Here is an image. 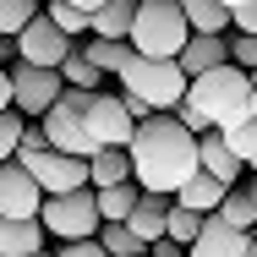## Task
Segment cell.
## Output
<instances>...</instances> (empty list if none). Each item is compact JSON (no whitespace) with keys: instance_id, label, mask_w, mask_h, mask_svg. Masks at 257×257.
Segmentation results:
<instances>
[{"instance_id":"cell-1","label":"cell","mask_w":257,"mask_h":257,"mask_svg":"<svg viewBox=\"0 0 257 257\" xmlns=\"http://www.w3.org/2000/svg\"><path fill=\"white\" fill-rule=\"evenodd\" d=\"M132 164H137L143 192H164V197H175V192L203 170V137H197L192 126H181V115L159 109V115H148V120H137Z\"/></svg>"},{"instance_id":"cell-2","label":"cell","mask_w":257,"mask_h":257,"mask_svg":"<svg viewBox=\"0 0 257 257\" xmlns=\"http://www.w3.org/2000/svg\"><path fill=\"white\" fill-rule=\"evenodd\" d=\"M186 99L224 132V126H235V120L252 115V71H241L235 60H230V66H213L203 77H192V93H186Z\"/></svg>"},{"instance_id":"cell-3","label":"cell","mask_w":257,"mask_h":257,"mask_svg":"<svg viewBox=\"0 0 257 257\" xmlns=\"http://www.w3.org/2000/svg\"><path fill=\"white\" fill-rule=\"evenodd\" d=\"M192 39V22L181 11V0H143L137 6V28H132V50L154 55V60H181Z\"/></svg>"},{"instance_id":"cell-4","label":"cell","mask_w":257,"mask_h":257,"mask_svg":"<svg viewBox=\"0 0 257 257\" xmlns=\"http://www.w3.org/2000/svg\"><path fill=\"white\" fill-rule=\"evenodd\" d=\"M120 93H137V99H148L154 109H175V104L192 93V77L181 71V60H154V55L132 50L126 71H120Z\"/></svg>"},{"instance_id":"cell-5","label":"cell","mask_w":257,"mask_h":257,"mask_svg":"<svg viewBox=\"0 0 257 257\" xmlns=\"http://www.w3.org/2000/svg\"><path fill=\"white\" fill-rule=\"evenodd\" d=\"M44 230L60 235V241H93L104 230V213H99V186H82V192H55L44 197Z\"/></svg>"},{"instance_id":"cell-6","label":"cell","mask_w":257,"mask_h":257,"mask_svg":"<svg viewBox=\"0 0 257 257\" xmlns=\"http://www.w3.org/2000/svg\"><path fill=\"white\" fill-rule=\"evenodd\" d=\"M11 82H17V109H22L28 120H44L55 104L66 99V77H60L55 66H28V60H17V66H11Z\"/></svg>"},{"instance_id":"cell-7","label":"cell","mask_w":257,"mask_h":257,"mask_svg":"<svg viewBox=\"0 0 257 257\" xmlns=\"http://www.w3.org/2000/svg\"><path fill=\"white\" fill-rule=\"evenodd\" d=\"M71 50H77V39H71L66 28H55L44 11L17 33V60H28V66H55V71H60Z\"/></svg>"},{"instance_id":"cell-8","label":"cell","mask_w":257,"mask_h":257,"mask_svg":"<svg viewBox=\"0 0 257 257\" xmlns=\"http://www.w3.org/2000/svg\"><path fill=\"white\" fill-rule=\"evenodd\" d=\"M88 132L99 137V148H132L137 115L126 109L120 93H93V99H88Z\"/></svg>"},{"instance_id":"cell-9","label":"cell","mask_w":257,"mask_h":257,"mask_svg":"<svg viewBox=\"0 0 257 257\" xmlns=\"http://www.w3.org/2000/svg\"><path fill=\"white\" fill-rule=\"evenodd\" d=\"M44 186H39V175L22 164V159H11V164H0V213H11V219H39L44 213Z\"/></svg>"},{"instance_id":"cell-10","label":"cell","mask_w":257,"mask_h":257,"mask_svg":"<svg viewBox=\"0 0 257 257\" xmlns=\"http://www.w3.org/2000/svg\"><path fill=\"white\" fill-rule=\"evenodd\" d=\"M28 170L39 175V186L44 192H82V186H93V170H88V159L77 154H60V148H44V154L28 159Z\"/></svg>"},{"instance_id":"cell-11","label":"cell","mask_w":257,"mask_h":257,"mask_svg":"<svg viewBox=\"0 0 257 257\" xmlns=\"http://www.w3.org/2000/svg\"><path fill=\"white\" fill-rule=\"evenodd\" d=\"M213 66H230V33H192L186 50H181V71L186 77H203Z\"/></svg>"},{"instance_id":"cell-12","label":"cell","mask_w":257,"mask_h":257,"mask_svg":"<svg viewBox=\"0 0 257 257\" xmlns=\"http://www.w3.org/2000/svg\"><path fill=\"white\" fill-rule=\"evenodd\" d=\"M246 235H252V230H235V224H224L219 213H208L203 235L192 241V257H246Z\"/></svg>"},{"instance_id":"cell-13","label":"cell","mask_w":257,"mask_h":257,"mask_svg":"<svg viewBox=\"0 0 257 257\" xmlns=\"http://www.w3.org/2000/svg\"><path fill=\"white\" fill-rule=\"evenodd\" d=\"M44 219H11V213H0V257H33L44 252Z\"/></svg>"},{"instance_id":"cell-14","label":"cell","mask_w":257,"mask_h":257,"mask_svg":"<svg viewBox=\"0 0 257 257\" xmlns=\"http://www.w3.org/2000/svg\"><path fill=\"white\" fill-rule=\"evenodd\" d=\"M170 208H175V197H164V192H143V203H137V213H132L126 224H132V230L154 246V241H164V235H170Z\"/></svg>"},{"instance_id":"cell-15","label":"cell","mask_w":257,"mask_h":257,"mask_svg":"<svg viewBox=\"0 0 257 257\" xmlns=\"http://www.w3.org/2000/svg\"><path fill=\"white\" fill-rule=\"evenodd\" d=\"M203 170H208V175H219L224 186H235V181L246 175V164L235 159V148L224 143V132H219V126H213V132L203 137Z\"/></svg>"},{"instance_id":"cell-16","label":"cell","mask_w":257,"mask_h":257,"mask_svg":"<svg viewBox=\"0 0 257 257\" xmlns=\"http://www.w3.org/2000/svg\"><path fill=\"white\" fill-rule=\"evenodd\" d=\"M230 197V186L219 181V175H208V170H197L181 192H175V203H186V208H197V213H219V203Z\"/></svg>"},{"instance_id":"cell-17","label":"cell","mask_w":257,"mask_h":257,"mask_svg":"<svg viewBox=\"0 0 257 257\" xmlns=\"http://www.w3.org/2000/svg\"><path fill=\"white\" fill-rule=\"evenodd\" d=\"M93 170V186H120V181H137V164H132V148H99L88 159Z\"/></svg>"},{"instance_id":"cell-18","label":"cell","mask_w":257,"mask_h":257,"mask_svg":"<svg viewBox=\"0 0 257 257\" xmlns=\"http://www.w3.org/2000/svg\"><path fill=\"white\" fill-rule=\"evenodd\" d=\"M77 50L88 55L104 77H120V71H126V60H132V44H126V39H99V33H88Z\"/></svg>"},{"instance_id":"cell-19","label":"cell","mask_w":257,"mask_h":257,"mask_svg":"<svg viewBox=\"0 0 257 257\" xmlns=\"http://www.w3.org/2000/svg\"><path fill=\"white\" fill-rule=\"evenodd\" d=\"M137 6H143V0H109L104 11H93V33H99V39H126V44H132Z\"/></svg>"},{"instance_id":"cell-20","label":"cell","mask_w":257,"mask_h":257,"mask_svg":"<svg viewBox=\"0 0 257 257\" xmlns=\"http://www.w3.org/2000/svg\"><path fill=\"white\" fill-rule=\"evenodd\" d=\"M181 11H186L192 33H230L235 28V11L224 0H181Z\"/></svg>"},{"instance_id":"cell-21","label":"cell","mask_w":257,"mask_h":257,"mask_svg":"<svg viewBox=\"0 0 257 257\" xmlns=\"http://www.w3.org/2000/svg\"><path fill=\"white\" fill-rule=\"evenodd\" d=\"M137 203H143V181H120V186H99V213L104 219H132L137 213Z\"/></svg>"},{"instance_id":"cell-22","label":"cell","mask_w":257,"mask_h":257,"mask_svg":"<svg viewBox=\"0 0 257 257\" xmlns=\"http://www.w3.org/2000/svg\"><path fill=\"white\" fill-rule=\"evenodd\" d=\"M99 241H104V252H109V257H143V252H148V241H143L132 224H120V219H104Z\"/></svg>"},{"instance_id":"cell-23","label":"cell","mask_w":257,"mask_h":257,"mask_svg":"<svg viewBox=\"0 0 257 257\" xmlns=\"http://www.w3.org/2000/svg\"><path fill=\"white\" fill-rule=\"evenodd\" d=\"M219 219L235 230H257V208H252V186H230V197L219 203Z\"/></svg>"},{"instance_id":"cell-24","label":"cell","mask_w":257,"mask_h":257,"mask_svg":"<svg viewBox=\"0 0 257 257\" xmlns=\"http://www.w3.org/2000/svg\"><path fill=\"white\" fill-rule=\"evenodd\" d=\"M44 17H50L55 28H66L71 39H88V33H93V17H88L82 6H71V0H50V6H44Z\"/></svg>"},{"instance_id":"cell-25","label":"cell","mask_w":257,"mask_h":257,"mask_svg":"<svg viewBox=\"0 0 257 257\" xmlns=\"http://www.w3.org/2000/svg\"><path fill=\"white\" fill-rule=\"evenodd\" d=\"M60 77H66V88H82V93H99V82H104V71H99V66H93L82 50H71V55H66Z\"/></svg>"},{"instance_id":"cell-26","label":"cell","mask_w":257,"mask_h":257,"mask_svg":"<svg viewBox=\"0 0 257 257\" xmlns=\"http://www.w3.org/2000/svg\"><path fill=\"white\" fill-rule=\"evenodd\" d=\"M22 137H28V115L22 109H0V164L22 154Z\"/></svg>"},{"instance_id":"cell-27","label":"cell","mask_w":257,"mask_h":257,"mask_svg":"<svg viewBox=\"0 0 257 257\" xmlns=\"http://www.w3.org/2000/svg\"><path fill=\"white\" fill-rule=\"evenodd\" d=\"M203 224H208V213H197V208H186V203H175V208H170V241L192 246V241L203 235Z\"/></svg>"},{"instance_id":"cell-28","label":"cell","mask_w":257,"mask_h":257,"mask_svg":"<svg viewBox=\"0 0 257 257\" xmlns=\"http://www.w3.org/2000/svg\"><path fill=\"white\" fill-rule=\"evenodd\" d=\"M39 11H44L39 0H0V33H6V39H17Z\"/></svg>"},{"instance_id":"cell-29","label":"cell","mask_w":257,"mask_h":257,"mask_svg":"<svg viewBox=\"0 0 257 257\" xmlns=\"http://www.w3.org/2000/svg\"><path fill=\"white\" fill-rule=\"evenodd\" d=\"M224 143L235 148V159H241V164H252V159H257V115L235 120V126H224Z\"/></svg>"},{"instance_id":"cell-30","label":"cell","mask_w":257,"mask_h":257,"mask_svg":"<svg viewBox=\"0 0 257 257\" xmlns=\"http://www.w3.org/2000/svg\"><path fill=\"white\" fill-rule=\"evenodd\" d=\"M230 60L241 71H257V33H230Z\"/></svg>"},{"instance_id":"cell-31","label":"cell","mask_w":257,"mask_h":257,"mask_svg":"<svg viewBox=\"0 0 257 257\" xmlns=\"http://www.w3.org/2000/svg\"><path fill=\"white\" fill-rule=\"evenodd\" d=\"M170 115H181V126H192L197 137H208V132H213V120H208V115H203V109H197L192 99H181L175 109H170Z\"/></svg>"},{"instance_id":"cell-32","label":"cell","mask_w":257,"mask_h":257,"mask_svg":"<svg viewBox=\"0 0 257 257\" xmlns=\"http://www.w3.org/2000/svg\"><path fill=\"white\" fill-rule=\"evenodd\" d=\"M55 257H109V252H104V241L93 235V241H60Z\"/></svg>"},{"instance_id":"cell-33","label":"cell","mask_w":257,"mask_h":257,"mask_svg":"<svg viewBox=\"0 0 257 257\" xmlns=\"http://www.w3.org/2000/svg\"><path fill=\"white\" fill-rule=\"evenodd\" d=\"M230 33H257V0H246L241 11H235V28Z\"/></svg>"},{"instance_id":"cell-34","label":"cell","mask_w":257,"mask_h":257,"mask_svg":"<svg viewBox=\"0 0 257 257\" xmlns=\"http://www.w3.org/2000/svg\"><path fill=\"white\" fill-rule=\"evenodd\" d=\"M148 257H192V246H181V241H170V235H164V241L148 246Z\"/></svg>"},{"instance_id":"cell-35","label":"cell","mask_w":257,"mask_h":257,"mask_svg":"<svg viewBox=\"0 0 257 257\" xmlns=\"http://www.w3.org/2000/svg\"><path fill=\"white\" fill-rule=\"evenodd\" d=\"M0 109H17V82H11L6 66H0Z\"/></svg>"},{"instance_id":"cell-36","label":"cell","mask_w":257,"mask_h":257,"mask_svg":"<svg viewBox=\"0 0 257 257\" xmlns=\"http://www.w3.org/2000/svg\"><path fill=\"white\" fill-rule=\"evenodd\" d=\"M11 55H17V39H6V33H0V66H6Z\"/></svg>"},{"instance_id":"cell-37","label":"cell","mask_w":257,"mask_h":257,"mask_svg":"<svg viewBox=\"0 0 257 257\" xmlns=\"http://www.w3.org/2000/svg\"><path fill=\"white\" fill-rule=\"evenodd\" d=\"M71 6H82V11H88V17H93V11H104V6H109V0H71Z\"/></svg>"},{"instance_id":"cell-38","label":"cell","mask_w":257,"mask_h":257,"mask_svg":"<svg viewBox=\"0 0 257 257\" xmlns=\"http://www.w3.org/2000/svg\"><path fill=\"white\" fill-rule=\"evenodd\" d=\"M246 257H257V230H252V235H246Z\"/></svg>"},{"instance_id":"cell-39","label":"cell","mask_w":257,"mask_h":257,"mask_svg":"<svg viewBox=\"0 0 257 257\" xmlns=\"http://www.w3.org/2000/svg\"><path fill=\"white\" fill-rule=\"evenodd\" d=\"M224 6H230V11H241V6H246V0H224Z\"/></svg>"},{"instance_id":"cell-40","label":"cell","mask_w":257,"mask_h":257,"mask_svg":"<svg viewBox=\"0 0 257 257\" xmlns=\"http://www.w3.org/2000/svg\"><path fill=\"white\" fill-rule=\"evenodd\" d=\"M252 208H257V181H252Z\"/></svg>"},{"instance_id":"cell-41","label":"cell","mask_w":257,"mask_h":257,"mask_svg":"<svg viewBox=\"0 0 257 257\" xmlns=\"http://www.w3.org/2000/svg\"><path fill=\"white\" fill-rule=\"evenodd\" d=\"M246 170H252V175H257V159H252V164H246Z\"/></svg>"},{"instance_id":"cell-42","label":"cell","mask_w":257,"mask_h":257,"mask_svg":"<svg viewBox=\"0 0 257 257\" xmlns=\"http://www.w3.org/2000/svg\"><path fill=\"white\" fill-rule=\"evenodd\" d=\"M33 257H50V252H33Z\"/></svg>"},{"instance_id":"cell-43","label":"cell","mask_w":257,"mask_h":257,"mask_svg":"<svg viewBox=\"0 0 257 257\" xmlns=\"http://www.w3.org/2000/svg\"><path fill=\"white\" fill-rule=\"evenodd\" d=\"M39 6H50V0H39Z\"/></svg>"},{"instance_id":"cell-44","label":"cell","mask_w":257,"mask_h":257,"mask_svg":"<svg viewBox=\"0 0 257 257\" xmlns=\"http://www.w3.org/2000/svg\"><path fill=\"white\" fill-rule=\"evenodd\" d=\"M143 257H148V252H143Z\"/></svg>"}]
</instances>
